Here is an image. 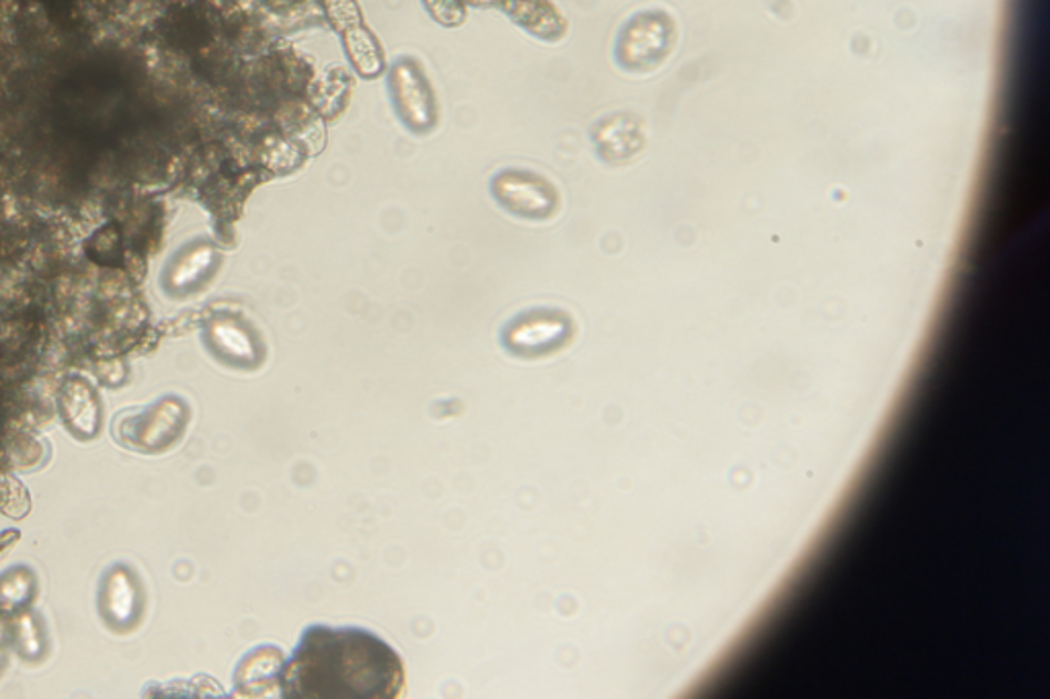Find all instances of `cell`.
<instances>
[{
    "label": "cell",
    "mask_w": 1050,
    "mask_h": 699,
    "mask_svg": "<svg viewBox=\"0 0 1050 699\" xmlns=\"http://www.w3.org/2000/svg\"><path fill=\"white\" fill-rule=\"evenodd\" d=\"M286 698H397L404 669L397 652L363 630L308 628L283 665Z\"/></svg>",
    "instance_id": "obj_1"
},
{
    "label": "cell",
    "mask_w": 1050,
    "mask_h": 699,
    "mask_svg": "<svg viewBox=\"0 0 1050 699\" xmlns=\"http://www.w3.org/2000/svg\"><path fill=\"white\" fill-rule=\"evenodd\" d=\"M186 405L177 398H167L144 415L128 417L120 422V439L136 449H159L181 436L186 425Z\"/></svg>",
    "instance_id": "obj_2"
},
{
    "label": "cell",
    "mask_w": 1050,
    "mask_h": 699,
    "mask_svg": "<svg viewBox=\"0 0 1050 699\" xmlns=\"http://www.w3.org/2000/svg\"><path fill=\"white\" fill-rule=\"evenodd\" d=\"M390 84L402 121L414 132H427L436 123V103L421 68L412 60H400L392 68Z\"/></svg>",
    "instance_id": "obj_3"
},
{
    "label": "cell",
    "mask_w": 1050,
    "mask_h": 699,
    "mask_svg": "<svg viewBox=\"0 0 1050 699\" xmlns=\"http://www.w3.org/2000/svg\"><path fill=\"white\" fill-rule=\"evenodd\" d=\"M492 191L506 208L526 218H544L557 208L554 189L532 172H501L492 183Z\"/></svg>",
    "instance_id": "obj_4"
},
{
    "label": "cell",
    "mask_w": 1050,
    "mask_h": 699,
    "mask_svg": "<svg viewBox=\"0 0 1050 699\" xmlns=\"http://www.w3.org/2000/svg\"><path fill=\"white\" fill-rule=\"evenodd\" d=\"M671 46V26L659 14H640L626 27L620 40V58L626 67L642 68L659 64Z\"/></svg>",
    "instance_id": "obj_5"
},
{
    "label": "cell",
    "mask_w": 1050,
    "mask_h": 699,
    "mask_svg": "<svg viewBox=\"0 0 1050 699\" xmlns=\"http://www.w3.org/2000/svg\"><path fill=\"white\" fill-rule=\"evenodd\" d=\"M571 332V324L560 314H528L516 320L506 332V343L516 353H544L559 347Z\"/></svg>",
    "instance_id": "obj_6"
},
{
    "label": "cell",
    "mask_w": 1050,
    "mask_h": 699,
    "mask_svg": "<svg viewBox=\"0 0 1050 699\" xmlns=\"http://www.w3.org/2000/svg\"><path fill=\"white\" fill-rule=\"evenodd\" d=\"M60 407L68 427L79 437H93L99 431L101 410L93 388L82 380H70L62 388Z\"/></svg>",
    "instance_id": "obj_7"
},
{
    "label": "cell",
    "mask_w": 1050,
    "mask_h": 699,
    "mask_svg": "<svg viewBox=\"0 0 1050 699\" xmlns=\"http://www.w3.org/2000/svg\"><path fill=\"white\" fill-rule=\"evenodd\" d=\"M101 607L107 620L113 626H130L136 620L140 611V591L126 568H116L109 572L103 585Z\"/></svg>",
    "instance_id": "obj_8"
},
{
    "label": "cell",
    "mask_w": 1050,
    "mask_h": 699,
    "mask_svg": "<svg viewBox=\"0 0 1050 699\" xmlns=\"http://www.w3.org/2000/svg\"><path fill=\"white\" fill-rule=\"evenodd\" d=\"M210 341L212 347L228 361L234 363H254L257 361V343L253 334L232 318H216L210 324Z\"/></svg>",
    "instance_id": "obj_9"
},
{
    "label": "cell",
    "mask_w": 1050,
    "mask_h": 699,
    "mask_svg": "<svg viewBox=\"0 0 1050 699\" xmlns=\"http://www.w3.org/2000/svg\"><path fill=\"white\" fill-rule=\"evenodd\" d=\"M598 144L601 154L608 159H626L637 154L642 144V133L639 123L632 119H608L598 132Z\"/></svg>",
    "instance_id": "obj_10"
},
{
    "label": "cell",
    "mask_w": 1050,
    "mask_h": 699,
    "mask_svg": "<svg viewBox=\"0 0 1050 699\" xmlns=\"http://www.w3.org/2000/svg\"><path fill=\"white\" fill-rule=\"evenodd\" d=\"M213 263H216V252L212 247L208 244L193 247L174 261L169 271V286L173 290H189L198 286L201 279L212 271Z\"/></svg>",
    "instance_id": "obj_11"
},
{
    "label": "cell",
    "mask_w": 1050,
    "mask_h": 699,
    "mask_svg": "<svg viewBox=\"0 0 1050 699\" xmlns=\"http://www.w3.org/2000/svg\"><path fill=\"white\" fill-rule=\"evenodd\" d=\"M347 48L363 74H376L380 70V53L373 43L372 36L359 27L347 31Z\"/></svg>",
    "instance_id": "obj_12"
},
{
    "label": "cell",
    "mask_w": 1050,
    "mask_h": 699,
    "mask_svg": "<svg viewBox=\"0 0 1050 699\" xmlns=\"http://www.w3.org/2000/svg\"><path fill=\"white\" fill-rule=\"evenodd\" d=\"M33 591V579L27 575L26 570L11 572L0 582V606L4 611H13L17 607L23 606Z\"/></svg>",
    "instance_id": "obj_13"
},
{
    "label": "cell",
    "mask_w": 1050,
    "mask_h": 699,
    "mask_svg": "<svg viewBox=\"0 0 1050 699\" xmlns=\"http://www.w3.org/2000/svg\"><path fill=\"white\" fill-rule=\"evenodd\" d=\"M29 495L26 487L11 476H0V513L23 517L29 513Z\"/></svg>",
    "instance_id": "obj_14"
},
{
    "label": "cell",
    "mask_w": 1050,
    "mask_h": 699,
    "mask_svg": "<svg viewBox=\"0 0 1050 699\" xmlns=\"http://www.w3.org/2000/svg\"><path fill=\"white\" fill-rule=\"evenodd\" d=\"M17 645L27 657H38L41 652V636L36 621L29 616L21 618L17 626Z\"/></svg>",
    "instance_id": "obj_15"
}]
</instances>
